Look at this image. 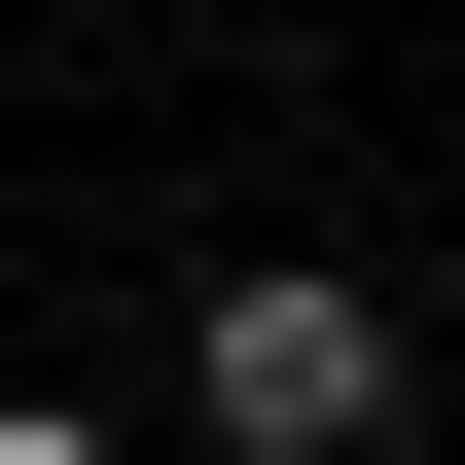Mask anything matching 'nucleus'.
<instances>
[{"instance_id": "obj_1", "label": "nucleus", "mask_w": 465, "mask_h": 465, "mask_svg": "<svg viewBox=\"0 0 465 465\" xmlns=\"http://www.w3.org/2000/svg\"><path fill=\"white\" fill-rule=\"evenodd\" d=\"M179 430H215V465H358V430H394V287H322V251H287V287H215Z\"/></svg>"}, {"instance_id": "obj_2", "label": "nucleus", "mask_w": 465, "mask_h": 465, "mask_svg": "<svg viewBox=\"0 0 465 465\" xmlns=\"http://www.w3.org/2000/svg\"><path fill=\"white\" fill-rule=\"evenodd\" d=\"M0 465H108V430H36V394H0Z\"/></svg>"}]
</instances>
